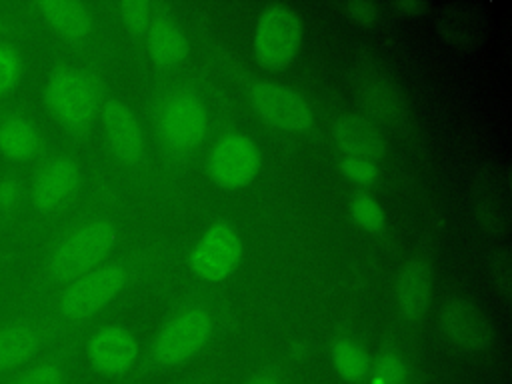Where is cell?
I'll return each mask as SVG.
<instances>
[{"label":"cell","mask_w":512,"mask_h":384,"mask_svg":"<svg viewBox=\"0 0 512 384\" xmlns=\"http://www.w3.org/2000/svg\"><path fill=\"white\" fill-rule=\"evenodd\" d=\"M44 104L64 128L86 130L100 106L98 82L80 68H56L46 80Z\"/></svg>","instance_id":"cell-1"},{"label":"cell","mask_w":512,"mask_h":384,"mask_svg":"<svg viewBox=\"0 0 512 384\" xmlns=\"http://www.w3.org/2000/svg\"><path fill=\"white\" fill-rule=\"evenodd\" d=\"M116 232L112 222L96 218L70 230L52 250L48 270L54 280L72 282L74 278L98 268L112 250Z\"/></svg>","instance_id":"cell-2"},{"label":"cell","mask_w":512,"mask_h":384,"mask_svg":"<svg viewBox=\"0 0 512 384\" xmlns=\"http://www.w3.org/2000/svg\"><path fill=\"white\" fill-rule=\"evenodd\" d=\"M212 336V318L202 308H184L176 312L158 330L150 360L158 368H176L192 360Z\"/></svg>","instance_id":"cell-3"},{"label":"cell","mask_w":512,"mask_h":384,"mask_svg":"<svg viewBox=\"0 0 512 384\" xmlns=\"http://www.w3.org/2000/svg\"><path fill=\"white\" fill-rule=\"evenodd\" d=\"M302 42V24L284 4H268L254 30V56L266 70L286 68Z\"/></svg>","instance_id":"cell-4"},{"label":"cell","mask_w":512,"mask_h":384,"mask_svg":"<svg viewBox=\"0 0 512 384\" xmlns=\"http://www.w3.org/2000/svg\"><path fill=\"white\" fill-rule=\"evenodd\" d=\"M208 130L204 102L188 90L168 94L158 106V134L176 152L196 148Z\"/></svg>","instance_id":"cell-5"},{"label":"cell","mask_w":512,"mask_h":384,"mask_svg":"<svg viewBox=\"0 0 512 384\" xmlns=\"http://www.w3.org/2000/svg\"><path fill=\"white\" fill-rule=\"evenodd\" d=\"M126 284V270L120 264L98 266L72 282L62 290L58 306L60 312L70 320H82L98 310H102L108 302H112L118 292Z\"/></svg>","instance_id":"cell-6"},{"label":"cell","mask_w":512,"mask_h":384,"mask_svg":"<svg viewBox=\"0 0 512 384\" xmlns=\"http://www.w3.org/2000/svg\"><path fill=\"white\" fill-rule=\"evenodd\" d=\"M242 238L236 228L218 220L206 228L190 252L188 266L194 276L206 282H220L228 278L242 260Z\"/></svg>","instance_id":"cell-7"},{"label":"cell","mask_w":512,"mask_h":384,"mask_svg":"<svg viewBox=\"0 0 512 384\" xmlns=\"http://www.w3.org/2000/svg\"><path fill=\"white\" fill-rule=\"evenodd\" d=\"M206 168L218 188L240 190L258 174L260 150L248 136L232 132L212 146Z\"/></svg>","instance_id":"cell-8"},{"label":"cell","mask_w":512,"mask_h":384,"mask_svg":"<svg viewBox=\"0 0 512 384\" xmlns=\"http://www.w3.org/2000/svg\"><path fill=\"white\" fill-rule=\"evenodd\" d=\"M254 112L270 126L288 132H306L312 126V110L292 88L274 82H254L248 88Z\"/></svg>","instance_id":"cell-9"},{"label":"cell","mask_w":512,"mask_h":384,"mask_svg":"<svg viewBox=\"0 0 512 384\" xmlns=\"http://www.w3.org/2000/svg\"><path fill=\"white\" fill-rule=\"evenodd\" d=\"M442 336L460 352L476 354L488 348L492 340V328L484 312L468 298H448L438 316Z\"/></svg>","instance_id":"cell-10"},{"label":"cell","mask_w":512,"mask_h":384,"mask_svg":"<svg viewBox=\"0 0 512 384\" xmlns=\"http://www.w3.org/2000/svg\"><path fill=\"white\" fill-rule=\"evenodd\" d=\"M102 126L108 148L120 162L134 166L144 160L146 138L136 114L128 104L118 98L106 100L102 108Z\"/></svg>","instance_id":"cell-11"},{"label":"cell","mask_w":512,"mask_h":384,"mask_svg":"<svg viewBox=\"0 0 512 384\" xmlns=\"http://www.w3.org/2000/svg\"><path fill=\"white\" fill-rule=\"evenodd\" d=\"M86 356L96 372L104 376H122L136 364L138 342L124 326H102L90 336Z\"/></svg>","instance_id":"cell-12"},{"label":"cell","mask_w":512,"mask_h":384,"mask_svg":"<svg viewBox=\"0 0 512 384\" xmlns=\"http://www.w3.org/2000/svg\"><path fill=\"white\" fill-rule=\"evenodd\" d=\"M80 184V168L68 156L46 160L32 178L30 200L36 210L52 212L60 208L76 192Z\"/></svg>","instance_id":"cell-13"},{"label":"cell","mask_w":512,"mask_h":384,"mask_svg":"<svg viewBox=\"0 0 512 384\" xmlns=\"http://www.w3.org/2000/svg\"><path fill=\"white\" fill-rule=\"evenodd\" d=\"M332 136L346 158L376 162L386 154V142L372 120L360 114H342L334 120Z\"/></svg>","instance_id":"cell-14"},{"label":"cell","mask_w":512,"mask_h":384,"mask_svg":"<svg viewBox=\"0 0 512 384\" xmlns=\"http://www.w3.org/2000/svg\"><path fill=\"white\" fill-rule=\"evenodd\" d=\"M360 98L366 110L388 126H402L406 108L400 90L380 72H366L360 78Z\"/></svg>","instance_id":"cell-15"},{"label":"cell","mask_w":512,"mask_h":384,"mask_svg":"<svg viewBox=\"0 0 512 384\" xmlns=\"http://www.w3.org/2000/svg\"><path fill=\"white\" fill-rule=\"evenodd\" d=\"M432 276L430 268L422 258L410 260L398 274L396 284V306L406 320H418L430 302Z\"/></svg>","instance_id":"cell-16"},{"label":"cell","mask_w":512,"mask_h":384,"mask_svg":"<svg viewBox=\"0 0 512 384\" xmlns=\"http://www.w3.org/2000/svg\"><path fill=\"white\" fill-rule=\"evenodd\" d=\"M42 348V332L30 322L0 326V376L26 366Z\"/></svg>","instance_id":"cell-17"},{"label":"cell","mask_w":512,"mask_h":384,"mask_svg":"<svg viewBox=\"0 0 512 384\" xmlns=\"http://www.w3.org/2000/svg\"><path fill=\"white\" fill-rule=\"evenodd\" d=\"M36 8L48 26L66 40L78 42L90 34L92 14L78 0H40Z\"/></svg>","instance_id":"cell-18"},{"label":"cell","mask_w":512,"mask_h":384,"mask_svg":"<svg viewBox=\"0 0 512 384\" xmlns=\"http://www.w3.org/2000/svg\"><path fill=\"white\" fill-rule=\"evenodd\" d=\"M148 54L158 68H174L188 56V38L170 18H154L148 32Z\"/></svg>","instance_id":"cell-19"},{"label":"cell","mask_w":512,"mask_h":384,"mask_svg":"<svg viewBox=\"0 0 512 384\" xmlns=\"http://www.w3.org/2000/svg\"><path fill=\"white\" fill-rule=\"evenodd\" d=\"M42 148L36 124L24 116H8L0 122V152L8 160L28 162Z\"/></svg>","instance_id":"cell-20"},{"label":"cell","mask_w":512,"mask_h":384,"mask_svg":"<svg viewBox=\"0 0 512 384\" xmlns=\"http://www.w3.org/2000/svg\"><path fill=\"white\" fill-rule=\"evenodd\" d=\"M332 364L338 376L348 384H358L368 378L370 372V356L364 346L352 338H338L334 340L332 348Z\"/></svg>","instance_id":"cell-21"},{"label":"cell","mask_w":512,"mask_h":384,"mask_svg":"<svg viewBox=\"0 0 512 384\" xmlns=\"http://www.w3.org/2000/svg\"><path fill=\"white\" fill-rule=\"evenodd\" d=\"M10 384H66V366L60 358H46L22 368Z\"/></svg>","instance_id":"cell-22"},{"label":"cell","mask_w":512,"mask_h":384,"mask_svg":"<svg viewBox=\"0 0 512 384\" xmlns=\"http://www.w3.org/2000/svg\"><path fill=\"white\" fill-rule=\"evenodd\" d=\"M350 218L368 232H380L386 226L382 206L366 192H358L350 200Z\"/></svg>","instance_id":"cell-23"},{"label":"cell","mask_w":512,"mask_h":384,"mask_svg":"<svg viewBox=\"0 0 512 384\" xmlns=\"http://www.w3.org/2000/svg\"><path fill=\"white\" fill-rule=\"evenodd\" d=\"M408 364L394 352H382L374 366H370V384H408Z\"/></svg>","instance_id":"cell-24"},{"label":"cell","mask_w":512,"mask_h":384,"mask_svg":"<svg viewBox=\"0 0 512 384\" xmlns=\"http://www.w3.org/2000/svg\"><path fill=\"white\" fill-rule=\"evenodd\" d=\"M120 16L124 26L132 34H146L152 24V6L146 0H124L120 4Z\"/></svg>","instance_id":"cell-25"},{"label":"cell","mask_w":512,"mask_h":384,"mask_svg":"<svg viewBox=\"0 0 512 384\" xmlns=\"http://www.w3.org/2000/svg\"><path fill=\"white\" fill-rule=\"evenodd\" d=\"M20 76H22V60L18 52L12 46L0 42V96L12 90L20 80Z\"/></svg>","instance_id":"cell-26"},{"label":"cell","mask_w":512,"mask_h":384,"mask_svg":"<svg viewBox=\"0 0 512 384\" xmlns=\"http://www.w3.org/2000/svg\"><path fill=\"white\" fill-rule=\"evenodd\" d=\"M340 170L348 180H352L360 186L372 184L378 176L376 164L370 160H360V158H344L340 164Z\"/></svg>","instance_id":"cell-27"},{"label":"cell","mask_w":512,"mask_h":384,"mask_svg":"<svg viewBox=\"0 0 512 384\" xmlns=\"http://www.w3.org/2000/svg\"><path fill=\"white\" fill-rule=\"evenodd\" d=\"M492 280L494 286L508 298L510 296V258L506 252H496L492 256Z\"/></svg>","instance_id":"cell-28"},{"label":"cell","mask_w":512,"mask_h":384,"mask_svg":"<svg viewBox=\"0 0 512 384\" xmlns=\"http://www.w3.org/2000/svg\"><path fill=\"white\" fill-rule=\"evenodd\" d=\"M342 10L348 18H352L360 24H372L378 16L376 4H372V2H346V4H342Z\"/></svg>","instance_id":"cell-29"},{"label":"cell","mask_w":512,"mask_h":384,"mask_svg":"<svg viewBox=\"0 0 512 384\" xmlns=\"http://www.w3.org/2000/svg\"><path fill=\"white\" fill-rule=\"evenodd\" d=\"M22 198V186L16 178L4 176L0 180V208L2 210H12Z\"/></svg>","instance_id":"cell-30"},{"label":"cell","mask_w":512,"mask_h":384,"mask_svg":"<svg viewBox=\"0 0 512 384\" xmlns=\"http://www.w3.org/2000/svg\"><path fill=\"white\" fill-rule=\"evenodd\" d=\"M242 384H286V382L272 370H258L252 376H248Z\"/></svg>","instance_id":"cell-31"},{"label":"cell","mask_w":512,"mask_h":384,"mask_svg":"<svg viewBox=\"0 0 512 384\" xmlns=\"http://www.w3.org/2000/svg\"><path fill=\"white\" fill-rule=\"evenodd\" d=\"M394 8L400 10V12H406V14H420V12L426 8V4L420 2V0H418V2H414V0H402V2H396Z\"/></svg>","instance_id":"cell-32"}]
</instances>
